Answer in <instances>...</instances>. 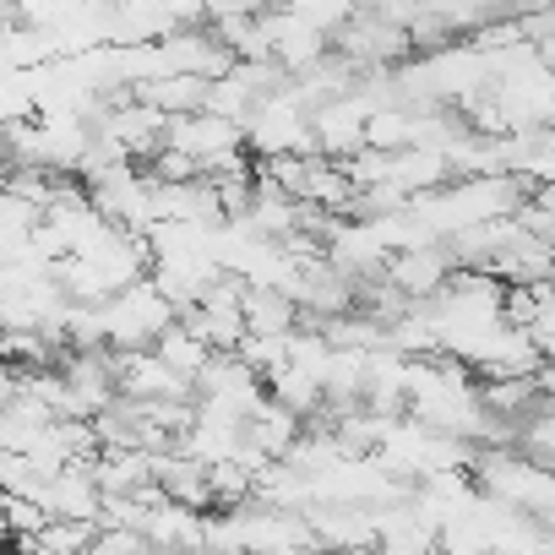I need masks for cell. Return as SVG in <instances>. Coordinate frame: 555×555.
Masks as SVG:
<instances>
[{"instance_id": "6da1fadb", "label": "cell", "mask_w": 555, "mask_h": 555, "mask_svg": "<svg viewBox=\"0 0 555 555\" xmlns=\"http://www.w3.org/2000/svg\"><path fill=\"white\" fill-rule=\"evenodd\" d=\"M457 261H452V250L441 245V240H425V245H409V250H392L387 261H382V278L392 289H403L409 300H425V295H436L441 284H447V272H452Z\"/></svg>"}, {"instance_id": "7a4b0ae2", "label": "cell", "mask_w": 555, "mask_h": 555, "mask_svg": "<svg viewBox=\"0 0 555 555\" xmlns=\"http://www.w3.org/2000/svg\"><path fill=\"white\" fill-rule=\"evenodd\" d=\"M147 349H153V354H158L169 371H180L185 382H191V376L207 365V354H212V349H207V344H202V338H196V333H191L180 317H175L169 327H158V338H153Z\"/></svg>"}]
</instances>
